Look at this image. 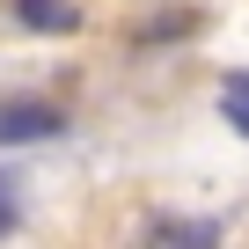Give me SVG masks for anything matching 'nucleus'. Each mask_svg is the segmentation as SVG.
Wrapping results in <instances>:
<instances>
[{"mask_svg":"<svg viewBox=\"0 0 249 249\" xmlns=\"http://www.w3.org/2000/svg\"><path fill=\"white\" fill-rule=\"evenodd\" d=\"M66 132V110L59 103H0V147H37Z\"/></svg>","mask_w":249,"mask_h":249,"instance_id":"1","label":"nucleus"},{"mask_svg":"<svg viewBox=\"0 0 249 249\" xmlns=\"http://www.w3.org/2000/svg\"><path fill=\"white\" fill-rule=\"evenodd\" d=\"M8 8H15V22H22V30H44V37L81 30V8H73V0H8Z\"/></svg>","mask_w":249,"mask_h":249,"instance_id":"2","label":"nucleus"},{"mask_svg":"<svg viewBox=\"0 0 249 249\" xmlns=\"http://www.w3.org/2000/svg\"><path fill=\"white\" fill-rule=\"evenodd\" d=\"M147 249H220V227H205V220H154Z\"/></svg>","mask_w":249,"mask_h":249,"instance_id":"3","label":"nucleus"},{"mask_svg":"<svg viewBox=\"0 0 249 249\" xmlns=\"http://www.w3.org/2000/svg\"><path fill=\"white\" fill-rule=\"evenodd\" d=\"M220 110H227L234 132H249V73H227L220 81Z\"/></svg>","mask_w":249,"mask_h":249,"instance_id":"4","label":"nucleus"},{"mask_svg":"<svg viewBox=\"0 0 249 249\" xmlns=\"http://www.w3.org/2000/svg\"><path fill=\"white\" fill-rule=\"evenodd\" d=\"M15 227V176H0V234Z\"/></svg>","mask_w":249,"mask_h":249,"instance_id":"5","label":"nucleus"}]
</instances>
